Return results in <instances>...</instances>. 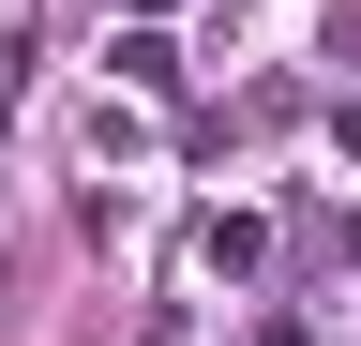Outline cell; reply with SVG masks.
<instances>
[{"instance_id":"6da1fadb","label":"cell","mask_w":361,"mask_h":346,"mask_svg":"<svg viewBox=\"0 0 361 346\" xmlns=\"http://www.w3.org/2000/svg\"><path fill=\"white\" fill-rule=\"evenodd\" d=\"M256 256H271L256 211H211V226H196V271H211V286H256Z\"/></svg>"},{"instance_id":"7a4b0ae2","label":"cell","mask_w":361,"mask_h":346,"mask_svg":"<svg viewBox=\"0 0 361 346\" xmlns=\"http://www.w3.org/2000/svg\"><path fill=\"white\" fill-rule=\"evenodd\" d=\"M106 61L135 75V91H166V75H180V46H166V30H151V16H135V30H121V46H106Z\"/></svg>"},{"instance_id":"3957f363","label":"cell","mask_w":361,"mask_h":346,"mask_svg":"<svg viewBox=\"0 0 361 346\" xmlns=\"http://www.w3.org/2000/svg\"><path fill=\"white\" fill-rule=\"evenodd\" d=\"M16 91H30V0H0V121H16Z\"/></svg>"},{"instance_id":"277c9868","label":"cell","mask_w":361,"mask_h":346,"mask_svg":"<svg viewBox=\"0 0 361 346\" xmlns=\"http://www.w3.org/2000/svg\"><path fill=\"white\" fill-rule=\"evenodd\" d=\"M331 151H346V166H361V106H331Z\"/></svg>"},{"instance_id":"5b68a950","label":"cell","mask_w":361,"mask_h":346,"mask_svg":"<svg viewBox=\"0 0 361 346\" xmlns=\"http://www.w3.org/2000/svg\"><path fill=\"white\" fill-rule=\"evenodd\" d=\"M135 16H166V0H135Z\"/></svg>"}]
</instances>
